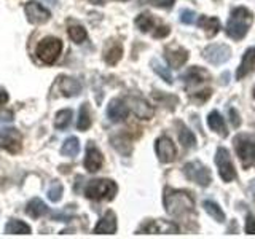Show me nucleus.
Masks as SVG:
<instances>
[{
  "label": "nucleus",
  "instance_id": "13",
  "mask_svg": "<svg viewBox=\"0 0 255 239\" xmlns=\"http://www.w3.org/2000/svg\"><path fill=\"white\" fill-rule=\"evenodd\" d=\"M128 114H129V107L122 99H112L109 107H107V117L110 121L114 123H120V121H125L128 118Z\"/></svg>",
  "mask_w": 255,
  "mask_h": 239
},
{
  "label": "nucleus",
  "instance_id": "28",
  "mask_svg": "<svg viewBox=\"0 0 255 239\" xmlns=\"http://www.w3.org/2000/svg\"><path fill=\"white\" fill-rule=\"evenodd\" d=\"M72 121V110L70 109H62L59 110L54 117V127L56 129H66Z\"/></svg>",
  "mask_w": 255,
  "mask_h": 239
},
{
  "label": "nucleus",
  "instance_id": "14",
  "mask_svg": "<svg viewBox=\"0 0 255 239\" xmlns=\"http://www.w3.org/2000/svg\"><path fill=\"white\" fill-rule=\"evenodd\" d=\"M128 106L135 114V117H139L140 120H150L155 115L153 107L140 98H128Z\"/></svg>",
  "mask_w": 255,
  "mask_h": 239
},
{
  "label": "nucleus",
  "instance_id": "9",
  "mask_svg": "<svg viewBox=\"0 0 255 239\" xmlns=\"http://www.w3.org/2000/svg\"><path fill=\"white\" fill-rule=\"evenodd\" d=\"M155 150H156L158 159L161 163H172L175 159V155H177V150H175L174 142L167 137V135L158 137V140L155 143Z\"/></svg>",
  "mask_w": 255,
  "mask_h": 239
},
{
  "label": "nucleus",
  "instance_id": "26",
  "mask_svg": "<svg viewBox=\"0 0 255 239\" xmlns=\"http://www.w3.org/2000/svg\"><path fill=\"white\" fill-rule=\"evenodd\" d=\"M91 126V115H90V107H88V104H83L82 107H80V112H78V121H77V127L80 131H88Z\"/></svg>",
  "mask_w": 255,
  "mask_h": 239
},
{
  "label": "nucleus",
  "instance_id": "38",
  "mask_svg": "<svg viewBox=\"0 0 255 239\" xmlns=\"http://www.w3.org/2000/svg\"><path fill=\"white\" fill-rule=\"evenodd\" d=\"M246 233L247 235H255V217H254V215H247V220H246Z\"/></svg>",
  "mask_w": 255,
  "mask_h": 239
},
{
  "label": "nucleus",
  "instance_id": "5",
  "mask_svg": "<svg viewBox=\"0 0 255 239\" xmlns=\"http://www.w3.org/2000/svg\"><path fill=\"white\" fill-rule=\"evenodd\" d=\"M62 51V42L59 38L48 37L38 43L37 46V58L43 64H54L58 61Z\"/></svg>",
  "mask_w": 255,
  "mask_h": 239
},
{
  "label": "nucleus",
  "instance_id": "10",
  "mask_svg": "<svg viewBox=\"0 0 255 239\" xmlns=\"http://www.w3.org/2000/svg\"><path fill=\"white\" fill-rule=\"evenodd\" d=\"M24 10H26L27 21L32 24H43L51 18L50 10H46L43 5H40L37 2H27Z\"/></svg>",
  "mask_w": 255,
  "mask_h": 239
},
{
  "label": "nucleus",
  "instance_id": "16",
  "mask_svg": "<svg viewBox=\"0 0 255 239\" xmlns=\"http://www.w3.org/2000/svg\"><path fill=\"white\" fill-rule=\"evenodd\" d=\"M96 235H114L117 233V215L114 211H107L106 215L94 227Z\"/></svg>",
  "mask_w": 255,
  "mask_h": 239
},
{
  "label": "nucleus",
  "instance_id": "36",
  "mask_svg": "<svg viewBox=\"0 0 255 239\" xmlns=\"http://www.w3.org/2000/svg\"><path fill=\"white\" fill-rule=\"evenodd\" d=\"M112 142H114V147H115L122 155H125V148H123V145L131 147V142L128 140L126 137H123V135H118V137H112Z\"/></svg>",
  "mask_w": 255,
  "mask_h": 239
},
{
  "label": "nucleus",
  "instance_id": "32",
  "mask_svg": "<svg viewBox=\"0 0 255 239\" xmlns=\"http://www.w3.org/2000/svg\"><path fill=\"white\" fill-rule=\"evenodd\" d=\"M135 26H137L142 32H150L155 26V21L148 13H142L135 18Z\"/></svg>",
  "mask_w": 255,
  "mask_h": 239
},
{
  "label": "nucleus",
  "instance_id": "33",
  "mask_svg": "<svg viewBox=\"0 0 255 239\" xmlns=\"http://www.w3.org/2000/svg\"><path fill=\"white\" fill-rule=\"evenodd\" d=\"M151 67H153V70L156 72V74H158L159 77H161V78L164 80L166 83H169V85L172 83V75H171L169 69L164 67L161 62L156 61V59H153V61H151Z\"/></svg>",
  "mask_w": 255,
  "mask_h": 239
},
{
  "label": "nucleus",
  "instance_id": "8",
  "mask_svg": "<svg viewBox=\"0 0 255 239\" xmlns=\"http://www.w3.org/2000/svg\"><path fill=\"white\" fill-rule=\"evenodd\" d=\"M203 56L207 62L214 64V66H220V64L227 62L231 58V50L230 46L223 43H212L204 48Z\"/></svg>",
  "mask_w": 255,
  "mask_h": 239
},
{
  "label": "nucleus",
  "instance_id": "15",
  "mask_svg": "<svg viewBox=\"0 0 255 239\" xmlns=\"http://www.w3.org/2000/svg\"><path fill=\"white\" fill-rule=\"evenodd\" d=\"M254 67H255V46H251L246 50V53L243 56V61L239 64V67L236 69V78L243 80L244 77L252 74Z\"/></svg>",
  "mask_w": 255,
  "mask_h": 239
},
{
  "label": "nucleus",
  "instance_id": "31",
  "mask_svg": "<svg viewBox=\"0 0 255 239\" xmlns=\"http://www.w3.org/2000/svg\"><path fill=\"white\" fill-rule=\"evenodd\" d=\"M179 140L185 148H193L196 145V137L195 134L190 129H187L185 126L180 124V131H179Z\"/></svg>",
  "mask_w": 255,
  "mask_h": 239
},
{
  "label": "nucleus",
  "instance_id": "23",
  "mask_svg": "<svg viewBox=\"0 0 255 239\" xmlns=\"http://www.w3.org/2000/svg\"><path fill=\"white\" fill-rule=\"evenodd\" d=\"M5 231L8 235H29L30 227L27 223H24L22 220H10L6 223Z\"/></svg>",
  "mask_w": 255,
  "mask_h": 239
},
{
  "label": "nucleus",
  "instance_id": "40",
  "mask_svg": "<svg viewBox=\"0 0 255 239\" xmlns=\"http://www.w3.org/2000/svg\"><path fill=\"white\" fill-rule=\"evenodd\" d=\"M169 32H171V29L167 27V26H159L158 30L153 32V35H155L156 38H163V37H167V35H169Z\"/></svg>",
  "mask_w": 255,
  "mask_h": 239
},
{
  "label": "nucleus",
  "instance_id": "19",
  "mask_svg": "<svg viewBox=\"0 0 255 239\" xmlns=\"http://www.w3.org/2000/svg\"><path fill=\"white\" fill-rule=\"evenodd\" d=\"M59 90L62 91L64 96H69V98H72V96H77L80 91H82V85H80L75 78L64 77V78H61V82H59Z\"/></svg>",
  "mask_w": 255,
  "mask_h": 239
},
{
  "label": "nucleus",
  "instance_id": "45",
  "mask_svg": "<svg viewBox=\"0 0 255 239\" xmlns=\"http://www.w3.org/2000/svg\"><path fill=\"white\" fill-rule=\"evenodd\" d=\"M254 98H255V88H254Z\"/></svg>",
  "mask_w": 255,
  "mask_h": 239
},
{
  "label": "nucleus",
  "instance_id": "4",
  "mask_svg": "<svg viewBox=\"0 0 255 239\" xmlns=\"http://www.w3.org/2000/svg\"><path fill=\"white\" fill-rule=\"evenodd\" d=\"M235 150L239 159L246 164H255V132L252 134H238L235 140Z\"/></svg>",
  "mask_w": 255,
  "mask_h": 239
},
{
  "label": "nucleus",
  "instance_id": "27",
  "mask_svg": "<svg viewBox=\"0 0 255 239\" xmlns=\"http://www.w3.org/2000/svg\"><path fill=\"white\" fill-rule=\"evenodd\" d=\"M2 145L6 148V150H10V151H19L21 148V137H19V134L16 132V129H13L11 132H8L5 137H3V143Z\"/></svg>",
  "mask_w": 255,
  "mask_h": 239
},
{
  "label": "nucleus",
  "instance_id": "22",
  "mask_svg": "<svg viewBox=\"0 0 255 239\" xmlns=\"http://www.w3.org/2000/svg\"><path fill=\"white\" fill-rule=\"evenodd\" d=\"M183 82H185L187 85H193V83H201L204 82V80L207 78V72L199 69V67H191L188 69L185 74L182 75Z\"/></svg>",
  "mask_w": 255,
  "mask_h": 239
},
{
  "label": "nucleus",
  "instance_id": "43",
  "mask_svg": "<svg viewBox=\"0 0 255 239\" xmlns=\"http://www.w3.org/2000/svg\"><path fill=\"white\" fill-rule=\"evenodd\" d=\"M249 191H251V193H252V196L255 198V179L251 182V185H249Z\"/></svg>",
  "mask_w": 255,
  "mask_h": 239
},
{
  "label": "nucleus",
  "instance_id": "3",
  "mask_svg": "<svg viewBox=\"0 0 255 239\" xmlns=\"http://www.w3.org/2000/svg\"><path fill=\"white\" fill-rule=\"evenodd\" d=\"M118 191V187L114 180L110 179H96L91 180L85 188V196L93 201H102V199H114Z\"/></svg>",
  "mask_w": 255,
  "mask_h": 239
},
{
  "label": "nucleus",
  "instance_id": "34",
  "mask_svg": "<svg viewBox=\"0 0 255 239\" xmlns=\"http://www.w3.org/2000/svg\"><path fill=\"white\" fill-rule=\"evenodd\" d=\"M62 191H64L62 183L56 180L54 183H51V187L48 188V199H50V201H53V203L61 201V198H62Z\"/></svg>",
  "mask_w": 255,
  "mask_h": 239
},
{
  "label": "nucleus",
  "instance_id": "39",
  "mask_svg": "<svg viewBox=\"0 0 255 239\" xmlns=\"http://www.w3.org/2000/svg\"><path fill=\"white\" fill-rule=\"evenodd\" d=\"M175 0H150V3L158 8H171Z\"/></svg>",
  "mask_w": 255,
  "mask_h": 239
},
{
  "label": "nucleus",
  "instance_id": "12",
  "mask_svg": "<svg viewBox=\"0 0 255 239\" xmlns=\"http://www.w3.org/2000/svg\"><path fill=\"white\" fill-rule=\"evenodd\" d=\"M177 233L179 228L177 225H174L171 222L166 220H151L147 222L145 225H142L139 233H151V235H158V233Z\"/></svg>",
  "mask_w": 255,
  "mask_h": 239
},
{
  "label": "nucleus",
  "instance_id": "18",
  "mask_svg": "<svg viewBox=\"0 0 255 239\" xmlns=\"http://www.w3.org/2000/svg\"><path fill=\"white\" fill-rule=\"evenodd\" d=\"M207 124H209V127H211L212 131L220 134L222 137H227V135H228L225 120H223V117L219 114L217 110H212L211 114H209V117H207Z\"/></svg>",
  "mask_w": 255,
  "mask_h": 239
},
{
  "label": "nucleus",
  "instance_id": "2",
  "mask_svg": "<svg viewBox=\"0 0 255 239\" xmlns=\"http://www.w3.org/2000/svg\"><path fill=\"white\" fill-rule=\"evenodd\" d=\"M252 24V13L244 6H238L231 11L230 21L227 24V34L233 40H241L247 35Z\"/></svg>",
  "mask_w": 255,
  "mask_h": 239
},
{
  "label": "nucleus",
  "instance_id": "35",
  "mask_svg": "<svg viewBox=\"0 0 255 239\" xmlns=\"http://www.w3.org/2000/svg\"><path fill=\"white\" fill-rule=\"evenodd\" d=\"M69 37L74 40L75 43H82L86 40L88 34H86V29L82 27V26H72L69 29Z\"/></svg>",
  "mask_w": 255,
  "mask_h": 239
},
{
  "label": "nucleus",
  "instance_id": "25",
  "mask_svg": "<svg viewBox=\"0 0 255 239\" xmlns=\"http://www.w3.org/2000/svg\"><path fill=\"white\" fill-rule=\"evenodd\" d=\"M78 151H80V142L77 137H69L66 142L62 143V148H61V153L64 156H69V158H75L78 155Z\"/></svg>",
  "mask_w": 255,
  "mask_h": 239
},
{
  "label": "nucleus",
  "instance_id": "21",
  "mask_svg": "<svg viewBox=\"0 0 255 239\" xmlns=\"http://www.w3.org/2000/svg\"><path fill=\"white\" fill-rule=\"evenodd\" d=\"M196 22H198L199 27L207 32V35L209 37L217 35V32L220 30V21L217 18H211V16H199V19Z\"/></svg>",
  "mask_w": 255,
  "mask_h": 239
},
{
  "label": "nucleus",
  "instance_id": "17",
  "mask_svg": "<svg viewBox=\"0 0 255 239\" xmlns=\"http://www.w3.org/2000/svg\"><path fill=\"white\" fill-rule=\"evenodd\" d=\"M166 61L169 62L171 67L179 69L188 61V51L183 50V48H180V46L166 48Z\"/></svg>",
  "mask_w": 255,
  "mask_h": 239
},
{
  "label": "nucleus",
  "instance_id": "24",
  "mask_svg": "<svg viewBox=\"0 0 255 239\" xmlns=\"http://www.w3.org/2000/svg\"><path fill=\"white\" fill-rule=\"evenodd\" d=\"M204 209H206V212L209 214L214 220H217L219 223L225 222V212L222 211V207L217 203H215V201H211V199L204 201Z\"/></svg>",
  "mask_w": 255,
  "mask_h": 239
},
{
  "label": "nucleus",
  "instance_id": "11",
  "mask_svg": "<svg viewBox=\"0 0 255 239\" xmlns=\"http://www.w3.org/2000/svg\"><path fill=\"white\" fill-rule=\"evenodd\" d=\"M104 164V156L99 148L93 142L88 143L86 147V156H85V169L88 172H98Z\"/></svg>",
  "mask_w": 255,
  "mask_h": 239
},
{
  "label": "nucleus",
  "instance_id": "29",
  "mask_svg": "<svg viewBox=\"0 0 255 239\" xmlns=\"http://www.w3.org/2000/svg\"><path fill=\"white\" fill-rule=\"evenodd\" d=\"M123 56V48L120 43H114L109 50L106 51V54H104V59H106L107 64H110V66H115V64L122 59Z\"/></svg>",
  "mask_w": 255,
  "mask_h": 239
},
{
  "label": "nucleus",
  "instance_id": "37",
  "mask_svg": "<svg viewBox=\"0 0 255 239\" xmlns=\"http://www.w3.org/2000/svg\"><path fill=\"white\" fill-rule=\"evenodd\" d=\"M198 19V14L193 10H182L180 11V21L183 24H193Z\"/></svg>",
  "mask_w": 255,
  "mask_h": 239
},
{
  "label": "nucleus",
  "instance_id": "1",
  "mask_svg": "<svg viewBox=\"0 0 255 239\" xmlns=\"http://www.w3.org/2000/svg\"><path fill=\"white\" fill-rule=\"evenodd\" d=\"M164 207L169 215L180 217V215H185L188 212H195V201L188 191L166 188Z\"/></svg>",
  "mask_w": 255,
  "mask_h": 239
},
{
  "label": "nucleus",
  "instance_id": "20",
  "mask_svg": "<svg viewBox=\"0 0 255 239\" xmlns=\"http://www.w3.org/2000/svg\"><path fill=\"white\" fill-rule=\"evenodd\" d=\"M26 212L30 215V217L40 219V217H43V215H46L48 212H50V209H48V206L40 198H34V199H30V201H29Z\"/></svg>",
  "mask_w": 255,
  "mask_h": 239
},
{
  "label": "nucleus",
  "instance_id": "41",
  "mask_svg": "<svg viewBox=\"0 0 255 239\" xmlns=\"http://www.w3.org/2000/svg\"><path fill=\"white\" fill-rule=\"evenodd\" d=\"M230 115H231V123H233L235 127H238L239 124H241V120H239V115H236L235 109H230Z\"/></svg>",
  "mask_w": 255,
  "mask_h": 239
},
{
  "label": "nucleus",
  "instance_id": "6",
  "mask_svg": "<svg viewBox=\"0 0 255 239\" xmlns=\"http://www.w3.org/2000/svg\"><path fill=\"white\" fill-rule=\"evenodd\" d=\"M183 174L191 182L198 183L199 187H207L212 182L211 171L199 161H190L183 166Z\"/></svg>",
  "mask_w": 255,
  "mask_h": 239
},
{
  "label": "nucleus",
  "instance_id": "30",
  "mask_svg": "<svg viewBox=\"0 0 255 239\" xmlns=\"http://www.w3.org/2000/svg\"><path fill=\"white\" fill-rule=\"evenodd\" d=\"M11 123H13V114L10 110L3 112V114L0 115V139H3L8 132H11L14 129Z\"/></svg>",
  "mask_w": 255,
  "mask_h": 239
},
{
  "label": "nucleus",
  "instance_id": "7",
  "mask_svg": "<svg viewBox=\"0 0 255 239\" xmlns=\"http://www.w3.org/2000/svg\"><path fill=\"white\" fill-rule=\"evenodd\" d=\"M215 164L219 167V174L223 182H231L236 179V171L233 161H231L230 151L225 147H219L215 153Z\"/></svg>",
  "mask_w": 255,
  "mask_h": 239
},
{
  "label": "nucleus",
  "instance_id": "44",
  "mask_svg": "<svg viewBox=\"0 0 255 239\" xmlns=\"http://www.w3.org/2000/svg\"><path fill=\"white\" fill-rule=\"evenodd\" d=\"M48 2H50V3H53V5H54L56 2H58V0H48Z\"/></svg>",
  "mask_w": 255,
  "mask_h": 239
},
{
  "label": "nucleus",
  "instance_id": "42",
  "mask_svg": "<svg viewBox=\"0 0 255 239\" xmlns=\"http://www.w3.org/2000/svg\"><path fill=\"white\" fill-rule=\"evenodd\" d=\"M6 102H8V93L5 90H0V106H3Z\"/></svg>",
  "mask_w": 255,
  "mask_h": 239
},
{
  "label": "nucleus",
  "instance_id": "46",
  "mask_svg": "<svg viewBox=\"0 0 255 239\" xmlns=\"http://www.w3.org/2000/svg\"><path fill=\"white\" fill-rule=\"evenodd\" d=\"M122 2H125V0H122Z\"/></svg>",
  "mask_w": 255,
  "mask_h": 239
}]
</instances>
